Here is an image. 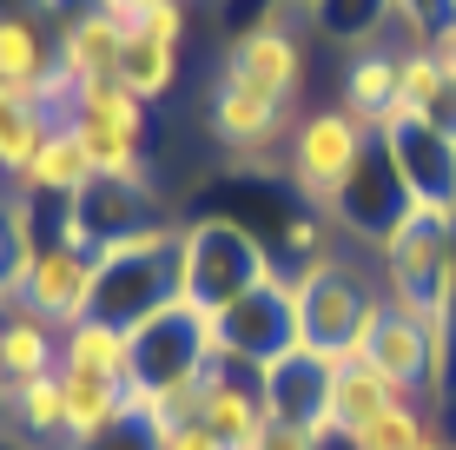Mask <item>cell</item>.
I'll return each mask as SVG.
<instances>
[{"label":"cell","mask_w":456,"mask_h":450,"mask_svg":"<svg viewBox=\"0 0 456 450\" xmlns=\"http://www.w3.org/2000/svg\"><path fill=\"white\" fill-rule=\"evenodd\" d=\"M172 266H179V299L206 305V312H225L232 299H245V291H258L265 278H278V252L245 219L206 212V219L179 225Z\"/></svg>","instance_id":"cell-1"},{"label":"cell","mask_w":456,"mask_h":450,"mask_svg":"<svg viewBox=\"0 0 456 450\" xmlns=\"http://www.w3.org/2000/svg\"><path fill=\"white\" fill-rule=\"evenodd\" d=\"M285 278H291L297 305H305V351H318V358H357L377 305H384V285L364 278L338 245L305 258V266H291Z\"/></svg>","instance_id":"cell-2"},{"label":"cell","mask_w":456,"mask_h":450,"mask_svg":"<svg viewBox=\"0 0 456 450\" xmlns=\"http://www.w3.org/2000/svg\"><path fill=\"white\" fill-rule=\"evenodd\" d=\"M370 146H377V133L351 113V106H338V100L305 106L297 127H291V139H285V185L305 199L311 212H331L338 192H344V179L364 166Z\"/></svg>","instance_id":"cell-3"},{"label":"cell","mask_w":456,"mask_h":450,"mask_svg":"<svg viewBox=\"0 0 456 450\" xmlns=\"http://www.w3.org/2000/svg\"><path fill=\"white\" fill-rule=\"evenodd\" d=\"M67 127L80 133L93 179H126V185H152V106L139 93H126L119 80L106 86H73Z\"/></svg>","instance_id":"cell-4"},{"label":"cell","mask_w":456,"mask_h":450,"mask_svg":"<svg viewBox=\"0 0 456 450\" xmlns=\"http://www.w3.org/2000/svg\"><path fill=\"white\" fill-rule=\"evenodd\" d=\"M172 245H179V219L139 232L119 252H100V291H93V318L126 324L139 331L152 312H166L179 299V266H172Z\"/></svg>","instance_id":"cell-5"},{"label":"cell","mask_w":456,"mask_h":450,"mask_svg":"<svg viewBox=\"0 0 456 450\" xmlns=\"http://www.w3.org/2000/svg\"><path fill=\"white\" fill-rule=\"evenodd\" d=\"M93 291H100V252H86V245L46 232V239L27 245L20 272H13L7 312L20 305V312H34V318H46V324L67 331V324L93 318Z\"/></svg>","instance_id":"cell-6"},{"label":"cell","mask_w":456,"mask_h":450,"mask_svg":"<svg viewBox=\"0 0 456 450\" xmlns=\"http://www.w3.org/2000/svg\"><path fill=\"white\" fill-rule=\"evenodd\" d=\"M212 338H218V358H232L245 371H265L285 351H305V305H297L291 278L278 272L258 291L232 299L225 312H212Z\"/></svg>","instance_id":"cell-7"},{"label":"cell","mask_w":456,"mask_h":450,"mask_svg":"<svg viewBox=\"0 0 456 450\" xmlns=\"http://www.w3.org/2000/svg\"><path fill=\"white\" fill-rule=\"evenodd\" d=\"M166 225V206L152 185H126V179H93L73 206H60V239L86 245V252H119V245H133L139 232ZM46 239V232H40Z\"/></svg>","instance_id":"cell-8"},{"label":"cell","mask_w":456,"mask_h":450,"mask_svg":"<svg viewBox=\"0 0 456 450\" xmlns=\"http://www.w3.org/2000/svg\"><path fill=\"white\" fill-rule=\"evenodd\" d=\"M218 358V338H212V312L192 299H172L166 312H152L133 331V364H139V391L172 378H199Z\"/></svg>","instance_id":"cell-9"},{"label":"cell","mask_w":456,"mask_h":450,"mask_svg":"<svg viewBox=\"0 0 456 450\" xmlns=\"http://www.w3.org/2000/svg\"><path fill=\"white\" fill-rule=\"evenodd\" d=\"M305 34H272V27H239V34L225 40V60H218V80L245 86V93H265V100L278 106H297L305 100Z\"/></svg>","instance_id":"cell-10"},{"label":"cell","mask_w":456,"mask_h":450,"mask_svg":"<svg viewBox=\"0 0 456 450\" xmlns=\"http://www.w3.org/2000/svg\"><path fill=\"white\" fill-rule=\"evenodd\" d=\"M411 212V192H403V179H397V166H390V152H384V139L364 152V166H357L351 179H344V192H338V206L324 212L338 232H351V239H364L370 252L397 232V219Z\"/></svg>","instance_id":"cell-11"},{"label":"cell","mask_w":456,"mask_h":450,"mask_svg":"<svg viewBox=\"0 0 456 450\" xmlns=\"http://www.w3.org/2000/svg\"><path fill=\"white\" fill-rule=\"evenodd\" d=\"M291 106L265 100V93H245L232 80H212V100H206V133L225 146V160H251V152H272L291 139Z\"/></svg>","instance_id":"cell-12"},{"label":"cell","mask_w":456,"mask_h":450,"mask_svg":"<svg viewBox=\"0 0 456 450\" xmlns=\"http://www.w3.org/2000/svg\"><path fill=\"white\" fill-rule=\"evenodd\" d=\"M199 424H206L225 450H251V444H258V430L272 424L258 371H245V364H232V358H212V378H206V405H199Z\"/></svg>","instance_id":"cell-13"},{"label":"cell","mask_w":456,"mask_h":450,"mask_svg":"<svg viewBox=\"0 0 456 450\" xmlns=\"http://www.w3.org/2000/svg\"><path fill=\"white\" fill-rule=\"evenodd\" d=\"M390 152V166H397L403 192L423 199V206H444V199L456 192V139L436 133V127H417V119H403V127L377 133Z\"/></svg>","instance_id":"cell-14"},{"label":"cell","mask_w":456,"mask_h":450,"mask_svg":"<svg viewBox=\"0 0 456 450\" xmlns=\"http://www.w3.org/2000/svg\"><path fill=\"white\" fill-rule=\"evenodd\" d=\"M60 80V27L46 13H0V86L34 93L46 106V86Z\"/></svg>","instance_id":"cell-15"},{"label":"cell","mask_w":456,"mask_h":450,"mask_svg":"<svg viewBox=\"0 0 456 450\" xmlns=\"http://www.w3.org/2000/svg\"><path fill=\"white\" fill-rule=\"evenodd\" d=\"M93 185V160H86V146H80V133L60 119L53 133L40 139V152H34V166H27L20 179H13V192L20 199H34V206H73Z\"/></svg>","instance_id":"cell-16"},{"label":"cell","mask_w":456,"mask_h":450,"mask_svg":"<svg viewBox=\"0 0 456 450\" xmlns=\"http://www.w3.org/2000/svg\"><path fill=\"white\" fill-rule=\"evenodd\" d=\"M40 378H60V324H46L34 312H0V391H27Z\"/></svg>","instance_id":"cell-17"},{"label":"cell","mask_w":456,"mask_h":450,"mask_svg":"<svg viewBox=\"0 0 456 450\" xmlns=\"http://www.w3.org/2000/svg\"><path fill=\"white\" fill-rule=\"evenodd\" d=\"M397 46L403 40L344 53V73H338V106H351L370 133H384L390 119H397Z\"/></svg>","instance_id":"cell-18"},{"label":"cell","mask_w":456,"mask_h":450,"mask_svg":"<svg viewBox=\"0 0 456 450\" xmlns=\"http://www.w3.org/2000/svg\"><path fill=\"white\" fill-rule=\"evenodd\" d=\"M265 384V411L285 424H324V391H331V358L318 351H285L278 364L258 371Z\"/></svg>","instance_id":"cell-19"},{"label":"cell","mask_w":456,"mask_h":450,"mask_svg":"<svg viewBox=\"0 0 456 450\" xmlns=\"http://www.w3.org/2000/svg\"><path fill=\"white\" fill-rule=\"evenodd\" d=\"M119 60H126V27L113 7L86 13V20L60 27V73H67L73 86H106L119 80Z\"/></svg>","instance_id":"cell-20"},{"label":"cell","mask_w":456,"mask_h":450,"mask_svg":"<svg viewBox=\"0 0 456 450\" xmlns=\"http://www.w3.org/2000/svg\"><path fill=\"white\" fill-rule=\"evenodd\" d=\"M60 371H86V378H106L119 391L139 384V364H133V331L126 324H106V318H80L60 331Z\"/></svg>","instance_id":"cell-21"},{"label":"cell","mask_w":456,"mask_h":450,"mask_svg":"<svg viewBox=\"0 0 456 450\" xmlns=\"http://www.w3.org/2000/svg\"><path fill=\"white\" fill-rule=\"evenodd\" d=\"M390 405H403L397 391H390L384 378L364 364V358H331V391H324V430H338V438H351V430H364L370 417H384Z\"/></svg>","instance_id":"cell-22"},{"label":"cell","mask_w":456,"mask_h":450,"mask_svg":"<svg viewBox=\"0 0 456 450\" xmlns=\"http://www.w3.org/2000/svg\"><path fill=\"white\" fill-rule=\"evenodd\" d=\"M60 405H67V450H80L133 417V391H119L106 378H86V371H60Z\"/></svg>","instance_id":"cell-23"},{"label":"cell","mask_w":456,"mask_h":450,"mask_svg":"<svg viewBox=\"0 0 456 450\" xmlns=\"http://www.w3.org/2000/svg\"><path fill=\"white\" fill-rule=\"evenodd\" d=\"M311 34L344 46V53L403 40L397 34V0H311Z\"/></svg>","instance_id":"cell-24"},{"label":"cell","mask_w":456,"mask_h":450,"mask_svg":"<svg viewBox=\"0 0 456 450\" xmlns=\"http://www.w3.org/2000/svg\"><path fill=\"white\" fill-rule=\"evenodd\" d=\"M60 119L46 113V106L34 100V93H13V86H0V185H13L34 166V152H40V139L53 133Z\"/></svg>","instance_id":"cell-25"},{"label":"cell","mask_w":456,"mask_h":450,"mask_svg":"<svg viewBox=\"0 0 456 450\" xmlns=\"http://www.w3.org/2000/svg\"><path fill=\"white\" fill-rule=\"evenodd\" d=\"M179 73H185L179 46H166V40H126V60H119V86H126V93H139L146 106H159L166 93L179 86Z\"/></svg>","instance_id":"cell-26"},{"label":"cell","mask_w":456,"mask_h":450,"mask_svg":"<svg viewBox=\"0 0 456 450\" xmlns=\"http://www.w3.org/2000/svg\"><path fill=\"white\" fill-rule=\"evenodd\" d=\"M430 430H436V411L417 405V397H403V405H390L384 417H370L364 430H351V450H417Z\"/></svg>","instance_id":"cell-27"},{"label":"cell","mask_w":456,"mask_h":450,"mask_svg":"<svg viewBox=\"0 0 456 450\" xmlns=\"http://www.w3.org/2000/svg\"><path fill=\"white\" fill-rule=\"evenodd\" d=\"M126 40H166V46H185L192 34V0H113Z\"/></svg>","instance_id":"cell-28"},{"label":"cell","mask_w":456,"mask_h":450,"mask_svg":"<svg viewBox=\"0 0 456 450\" xmlns=\"http://www.w3.org/2000/svg\"><path fill=\"white\" fill-rule=\"evenodd\" d=\"M34 199H20L13 185H0V312H7L13 299V272H20L27 245H34Z\"/></svg>","instance_id":"cell-29"},{"label":"cell","mask_w":456,"mask_h":450,"mask_svg":"<svg viewBox=\"0 0 456 450\" xmlns=\"http://www.w3.org/2000/svg\"><path fill=\"white\" fill-rule=\"evenodd\" d=\"M318 438H324V424H285V417H272L251 450H318Z\"/></svg>","instance_id":"cell-30"},{"label":"cell","mask_w":456,"mask_h":450,"mask_svg":"<svg viewBox=\"0 0 456 450\" xmlns=\"http://www.w3.org/2000/svg\"><path fill=\"white\" fill-rule=\"evenodd\" d=\"M80 450H159V430H152L146 417H126V424H113L106 438H93Z\"/></svg>","instance_id":"cell-31"},{"label":"cell","mask_w":456,"mask_h":450,"mask_svg":"<svg viewBox=\"0 0 456 450\" xmlns=\"http://www.w3.org/2000/svg\"><path fill=\"white\" fill-rule=\"evenodd\" d=\"M159 450H225V444H218L206 424H185V430H166V438H159Z\"/></svg>","instance_id":"cell-32"},{"label":"cell","mask_w":456,"mask_h":450,"mask_svg":"<svg viewBox=\"0 0 456 450\" xmlns=\"http://www.w3.org/2000/svg\"><path fill=\"white\" fill-rule=\"evenodd\" d=\"M423 46H430V53H436V60H444V73H450V80H456V20H444V27H436V34H430V40H423Z\"/></svg>","instance_id":"cell-33"},{"label":"cell","mask_w":456,"mask_h":450,"mask_svg":"<svg viewBox=\"0 0 456 450\" xmlns=\"http://www.w3.org/2000/svg\"><path fill=\"white\" fill-rule=\"evenodd\" d=\"M417 450H456V444H450V430H444V417H436V430H430V438H423Z\"/></svg>","instance_id":"cell-34"},{"label":"cell","mask_w":456,"mask_h":450,"mask_svg":"<svg viewBox=\"0 0 456 450\" xmlns=\"http://www.w3.org/2000/svg\"><path fill=\"white\" fill-rule=\"evenodd\" d=\"M0 450H34V444H27L20 430H7V424H0Z\"/></svg>","instance_id":"cell-35"},{"label":"cell","mask_w":456,"mask_h":450,"mask_svg":"<svg viewBox=\"0 0 456 450\" xmlns=\"http://www.w3.org/2000/svg\"><path fill=\"white\" fill-rule=\"evenodd\" d=\"M40 0H0V13H34Z\"/></svg>","instance_id":"cell-36"},{"label":"cell","mask_w":456,"mask_h":450,"mask_svg":"<svg viewBox=\"0 0 456 450\" xmlns=\"http://www.w3.org/2000/svg\"><path fill=\"white\" fill-rule=\"evenodd\" d=\"M444 219H450V225H456V192H450V199H444Z\"/></svg>","instance_id":"cell-37"},{"label":"cell","mask_w":456,"mask_h":450,"mask_svg":"<svg viewBox=\"0 0 456 450\" xmlns=\"http://www.w3.org/2000/svg\"><path fill=\"white\" fill-rule=\"evenodd\" d=\"M0 417H7V391H0Z\"/></svg>","instance_id":"cell-38"},{"label":"cell","mask_w":456,"mask_h":450,"mask_svg":"<svg viewBox=\"0 0 456 450\" xmlns=\"http://www.w3.org/2000/svg\"><path fill=\"white\" fill-rule=\"evenodd\" d=\"M450 20H456V0H450Z\"/></svg>","instance_id":"cell-39"},{"label":"cell","mask_w":456,"mask_h":450,"mask_svg":"<svg viewBox=\"0 0 456 450\" xmlns=\"http://www.w3.org/2000/svg\"><path fill=\"white\" fill-rule=\"evenodd\" d=\"M450 405H456V384H450Z\"/></svg>","instance_id":"cell-40"},{"label":"cell","mask_w":456,"mask_h":450,"mask_svg":"<svg viewBox=\"0 0 456 450\" xmlns=\"http://www.w3.org/2000/svg\"><path fill=\"white\" fill-rule=\"evenodd\" d=\"M106 7H113V0H106Z\"/></svg>","instance_id":"cell-41"}]
</instances>
